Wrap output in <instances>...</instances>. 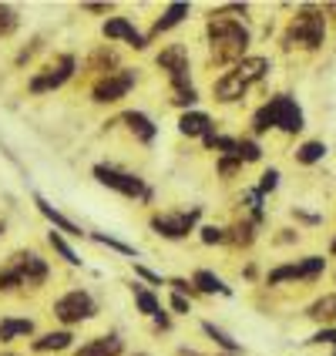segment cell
Returning <instances> with one entry per match:
<instances>
[{
  "mask_svg": "<svg viewBox=\"0 0 336 356\" xmlns=\"http://www.w3.org/2000/svg\"><path fill=\"white\" fill-rule=\"evenodd\" d=\"M205 38H209V58L212 64H239L249 51V27L242 24L239 17H225L212 10V17L205 24Z\"/></svg>",
  "mask_w": 336,
  "mask_h": 356,
  "instance_id": "1",
  "label": "cell"
},
{
  "mask_svg": "<svg viewBox=\"0 0 336 356\" xmlns=\"http://www.w3.org/2000/svg\"><path fill=\"white\" fill-rule=\"evenodd\" d=\"M269 74V60L266 58H242L239 64H232L229 71H222L212 84V98L218 104H236L249 95V88Z\"/></svg>",
  "mask_w": 336,
  "mask_h": 356,
  "instance_id": "2",
  "label": "cell"
},
{
  "mask_svg": "<svg viewBox=\"0 0 336 356\" xmlns=\"http://www.w3.org/2000/svg\"><path fill=\"white\" fill-rule=\"evenodd\" d=\"M51 276V266L47 259L34 252V249H24L14 252L0 266V293H14V289H40Z\"/></svg>",
  "mask_w": 336,
  "mask_h": 356,
  "instance_id": "3",
  "label": "cell"
},
{
  "mask_svg": "<svg viewBox=\"0 0 336 356\" xmlns=\"http://www.w3.org/2000/svg\"><path fill=\"white\" fill-rule=\"evenodd\" d=\"M286 131V135H299L306 128V118H303V108L296 104V98L289 95H276L269 98L256 115H253V135H266V131Z\"/></svg>",
  "mask_w": 336,
  "mask_h": 356,
  "instance_id": "4",
  "label": "cell"
},
{
  "mask_svg": "<svg viewBox=\"0 0 336 356\" xmlns=\"http://www.w3.org/2000/svg\"><path fill=\"white\" fill-rule=\"evenodd\" d=\"M326 40V17L317 7H303L296 17H289L286 31H282V47H303V51H317Z\"/></svg>",
  "mask_w": 336,
  "mask_h": 356,
  "instance_id": "5",
  "label": "cell"
},
{
  "mask_svg": "<svg viewBox=\"0 0 336 356\" xmlns=\"http://www.w3.org/2000/svg\"><path fill=\"white\" fill-rule=\"evenodd\" d=\"M101 309H98V299L91 289H67L64 296L54 299V306H51V316L61 323V330H74L81 323H88V319H95Z\"/></svg>",
  "mask_w": 336,
  "mask_h": 356,
  "instance_id": "6",
  "label": "cell"
},
{
  "mask_svg": "<svg viewBox=\"0 0 336 356\" xmlns=\"http://www.w3.org/2000/svg\"><path fill=\"white\" fill-rule=\"evenodd\" d=\"M198 218H202V209H168V212H155L148 218L152 232L168 242H178V238H189L198 229Z\"/></svg>",
  "mask_w": 336,
  "mask_h": 356,
  "instance_id": "7",
  "label": "cell"
},
{
  "mask_svg": "<svg viewBox=\"0 0 336 356\" xmlns=\"http://www.w3.org/2000/svg\"><path fill=\"white\" fill-rule=\"evenodd\" d=\"M91 175L98 178V185H104V188H111V192H118V195H125V198L152 202V188L145 185V178L131 175V172H121L115 165H95Z\"/></svg>",
  "mask_w": 336,
  "mask_h": 356,
  "instance_id": "8",
  "label": "cell"
},
{
  "mask_svg": "<svg viewBox=\"0 0 336 356\" xmlns=\"http://www.w3.org/2000/svg\"><path fill=\"white\" fill-rule=\"evenodd\" d=\"M74 71H78V60H74V54H58L54 60H47L40 71H34V78L27 81V91H31V95L58 91L61 84H67V81L74 78Z\"/></svg>",
  "mask_w": 336,
  "mask_h": 356,
  "instance_id": "9",
  "label": "cell"
},
{
  "mask_svg": "<svg viewBox=\"0 0 336 356\" xmlns=\"http://www.w3.org/2000/svg\"><path fill=\"white\" fill-rule=\"evenodd\" d=\"M155 64L165 71L172 91H182V88L192 84V60H189V47L185 44H165L159 51V58H155Z\"/></svg>",
  "mask_w": 336,
  "mask_h": 356,
  "instance_id": "10",
  "label": "cell"
},
{
  "mask_svg": "<svg viewBox=\"0 0 336 356\" xmlns=\"http://www.w3.org/2000/svg\"><path fill=\"white\" fill-rule=\"evenodd\" d=\"M138 84V74L131 67H118V71H104L95 88H91V101L98 104H118L121 98H128V91Z\"/></svg>",
  "mask_w": 336,
  "mask_h": 356,
  "instance_id": "11",
  "label": "cell"
},
{
  "mask_svg": "<svg viewBox=\"0 0 336 356\" xmlns=\"http://www.w3.org/2000/svg\"><path fill=\"white\" fill-rule=\"evenodd\" d=\"M101 34L108 40H125V44L135 47V51H145V47H148V34H141L128 17H108L101 24Z\"/></svg>",
  "mask_w": 336,
  "mask_h": 356,
  "instance_id": "12",
  "label": "cell"
},
{
  "mask_svg": "<svg viewBox=\"0 0 336 356\" xmlns=\"http://www.w3.org/2000/svg\"><path fill=\"white\" fill-rule=\"evenodd\" d=\"M71 356H125V339L118 333L91 337V339H84L81 346H74Z\"/></svg>",
  "mask_w": 336,
  "mask_h": 356,
  "instance_id": "13",
  "label": "cell"
},
{
  "mask_svg": "<svg viewBox=\"0 0 336 356\" xmlns=\"http://www.w3.org/2000/svg\"><path fill=\"white\" fill-rule=\"evenodd\" d=\"M34 205H38L40 216L54 225V232H61V236H71V238H84V236H88V232L81 229L74 218H67L64 212H61V209H54V205H51V202H47L44 195H34Z\"/></svg>",
  "mask_w": 336,
  "mask_h": 356,
  "instance_id": "14",
  "label": "cell"
},
{
  "mask_svg": "<svg viewBox=\"0 0 336 356\" xmlns=\"http://www.w3.org/2000/svg\"><path fill=\"white\" fill-rule=\"evenodd\" d=\"M74 350V333L71 330H51V333H40L31 339V353H67Z\"/></svg>",
  "mask_w": 336,
  "mask_h": 356,
  "instance_id": "15",
  "label": "cell"
},
{
  "mask_svg": "<svg viewBox=\"0 0 336 356\" xmlns=\"http://www.w3.org/2000/svg\"><path fill=\"white\" fill-rule=\"evenodd\" d=\"M189 3H182V0H175V3H168L165 10H161L159 17H155V24H152V31H148V40H155V38H161V34H168L172 27H178L182 20L189 17Z\"/></svg>",
  "mask_w": 336,
  "mask_h": 356,
  "instance_id": "16",
  "label": "cell"
},
{
  "mask_svg": "<svg viewBox=\"0 0 336 356\" xmlns=\"http://www.w3.org/2000/svg\"><path fill=\"white\" fill-rule=\"evenodd\" d=\"M34 319L31 316H3L0 319V346H10L24 337H34Z\"/></svg>",
  "mask_w": 336,
  "mask_h": 356,
  "instance_id": "17",
  "label": "cell"
},
{
  "mask_svg": "<svg viewBox=\"0 0 336 356\" xmlns=\"http://www.w3.org/2000/svg\"><path fill=\"white\" fill-rule=\"evenodd\" d=\"M121 121L128 124V131H131L141 145H152V141L159 138V124L148 118L145 111H125V115H121Z\"/></svg>",
  "mask_w": 336,
  "mask_h": 356,
  "instance_id": "18",
  "label": "cell"
},
{
  "mask_svg": "<svg viewBox=\"0 0 336 356\" xmlns=\"http://www.w3.org/2000/svg\"><path fill=\"white\" fill-rule=\"evenodd\" d=\"M212 128L216 124H212V118L205 111H182V118H178V131L185 138H205Z\"/></svg>",
  "mask_w": 336,
  "mask_h": 356,
  "instance_id": "19",
  "label": "cell"
},
{
  "mask_svg": "<svg viewBox=\"0 0 336 356\" xmlns=\"http://www.w3.org/2000/svg\"><path fill=\"white\" fill-rule=\"evenodd\" d=\"M192 286H195V293H205V296H232V289L222 282V279L212 273V269H195L192 273Z\"/></svg>",
  "mask_w": 336,
  "mask_h": 356,
  "instance_id": "20",
  "label": "cell"
},
{
  "mask_svg": "<svg viewBox=\"0 0 336 356\" xmlns=\"http://www.w3.org/2000/svg\"><path fill=\"white\" fill-rule=\"evenodd\" d=\"M202 333L212 339V346H218V350H222L225 356H242V353H246V350H242V343H236V339L229 337L225 330H218L216 323H209V319L202 323Z\"/></svg>",
  "mask_w": 336,
  "mask_h": 356,
  "instance_id": "21",
  "label": "cell"
},
{
  "mask_svg": "<svg viewBox=\"0 0 336 356\" xmlns=\"http://www.w3.org/2000/svg\"><path fill=\"white\" fill-rule=\"evenodd\" d=\"M131 296H135V306H138V313L141 316H148V319H155L159 313H165V306H161V299L148 289V286H141V282H135L131 286Z\"/></svg>",
  "mask_w": 336,
  "mask_h": 356,
  "instance_id": "22",
  "label": "cell"
},
{
  "mask_svg": "<svg viewBox=\"0 0 336 356\" xmlns=\"http://www.w3.org/2000/svg\"><path fill=\"white\" fill-rule=\"evenodd\" d=\"M279 282H303V266L296 262H286V266H276L266 273V286H279Z\"/></svg>",
  "mask_w": 336,
  "mask_h": 356,
  "instance_id": "23",
  "label": "cell"
},
{
  "mask_svg": "<svg viewBox=\"0 0 336 356\" xmlns=\"http://www.w3.org/2000/svg\"><path fill=\"white\" fill-rule=\"evenodd\" d=\"M253 238H256L253 218H242V222H236V225L225 229V242H232V245H253Z\"/></svg>",
  "mask_w": 336,
  "mask_h": 356,
  "instance_id": "24",
  "label": "cell"
},
{
  "mask_svg": "<svg viewBox=\"0 0 336 356\" xmlns=\"http://www.w3.org/2000/svg\"><path fill=\"white\" fill-rule=\"evenodd\" d=\"M293 159L299 165H317V161L326 159V141H303L296 152H293Z\"/></svg>",
  "mask_w": 336,
  "mask_h": 356,
  "instance_id": "25",
  "label": "cell"
},
{
  "mask_svg": "<svg viewBox=\"0 0 336 356\" xmlns=\"http://www.w3.org/2000/svg\"><path fill=\"white\" fill-rule=\"evenodd\" d=\"M47 245H51V249H54V252H58L67 266H81V256L71 249V242L61 236V232H54V229H51V232H47Z\"/></svg>",
  "mask_w": 336,
  "mask_h": 356,
  "instance_id": "26",
  "label": "cell"
},
{
  "mask_svg": "<svg viewBox=\"0 0 336 356\" xmlns=\"http://www.w3.org/2000/svg\"><path fill=\"white\" fill-rule=\"evenodd\" d=\"M91 238H95L98 245H104V249H115V252H121V256L138 259V249H135V245H128V242H121V238L108 236V232H91Z\"/></svg>",
  "mask_w": 336,
  "mask_h": 356,
  "instance_id": "27",
  "label": "cell"
},
{
  "mask_svg": "<svg viewBox=\"0 0 336 356\" xmlns=\"http://www.w3.org/2000/svg\"><path fill=\"white\" fill-rule=\"evenodd\" d=\"M236 159L242 165H249V161H259L262 159V145L256 138H239L236 141Z\"/></svg>",
  "mask_w": 336,
  "mask_h": 356,
  "instance_id": "28",
  "label": "cell"
},
{
  "mask_svg": "<svg viewBox=\"0 0 336 356\" xmlns=\"http://www.w3.org/2000/svg\"><path fill=\"white\" fill-rule=\"evenodd\" d=\"M310 316H313V319L336 316V296H333V293H330V296H323V299H317V302L310 306Z\"/></svg>",
  "mask_w": 336,
  "mask_h": 356,
  "instance_id": "29",
  "label": "cell"
},
{
  "mask_svg": "<svg viewBox=\"0 0 336 356\" xmlns=\"http://www.w3.org/2000/svg\"><path fill=\"white\" fill-rule=\"evenodd\" d=\"M17 10L14 7H7V3H0V38H7V34H14L17 31Z\"/></svg>",
  "mask_w": 336,
  "mask_h": 356,
  "instance_id": "30",
  "label": "cell"
},
{
  "mask_svg": "<svg viewBox=\"0 0 336 356\" xmlns=\"http://www.w3.org/2000/svg\"><path fill=\"white\" fill-rule=\"evenodd\" d=\"M198 238H202L205 245H222V242H225V229H222V225H202V229H198Z\"/></svg>",
  "mask_w": 336,
  "mask_h": 356,
  "instance_id": "31",
  "label": "cell"
},
{
  "mask_svg": "<svg viewBox=\"0 0 336 356\" xmlns=\"http://www.w3.org/2000/svg\"><path fill=\"white\" fill-rule=\"evenodd\" d=\"M276 188H279V168H266L262 178H259V192L269 195V192H276Z\"/></svg>",
  "mask_w": 336,
  "mask_h": 356,
  "instance_id": "32",
  "label": "cell"
},
{
  "mask_svg": "<svg viewBox=\"0 0 336 356\" xmlns=\"http://www.w3.org/2000/svg\"><path fill=\"white\" fill-rule=\"evenodd\" d=\"M168 309H172V313H178V316H189V313H192V299L172 293V296H168Z\"/></svg>",
  "mask_w": 336,
  "mask_h": 356,
  "instance_id": "33",
  "label": "cell"
},
{
  "mask_svg": "<svg viewBox=\"0 0 336 356\" xmlns=\"http://www.w3.org/2000/svg\"><path fill=\"white\" fill-rule=\"evenodd\" d=\"M310 343H317V346L326 343V346H333L336 350V326H323V330H317V333L310 337Z\"/></svg>",
  "mask_w": 336,
  "mask_h": 356,
  "instance_id": "34",
  "label": "cell"
},
{
  "mask_svg": "<svg viewBox=\"0 0 336 356\" xmlns=\"http://www.w3.org/2000/svg\"><path fill=\"white\" fill-rule=\"evenodd\" d=\"M135 276H141L145 282H152V286H161V282H165L159 273H152V269H148V266H141V262H135Z\"/></svg>",
  "mask_w": 336,
  "mask_h": 356,
  "instance_id": "35",
  "label": "cell"
},
{
  "mask_svg": "<svg viewBox=\"0 0 336 356\" xmlns=\"http://www.w3.org/2000/svg\"><path fill=\"white\" fill-rule=\"evenodd\" d=\"M84 10H91V14H108L111 7H108V3H84Z\"/></svg>",
  "mask_w": 336,
  "mask_h": 356,
  "instance_id": "36",
  "label": "cell"
},
{
  "mask_svg": "<svg viewBox=\"0 0 336 356\" xmlns=\"http://www.w3.org/2000/svg\"><path fill=\"white\" fill-rule=\"evenodd\" d=\"M330 252H333V256H336V238H333V242H330Z\"/></svg>",
  "mask_w": 336,
  "mask_h": 356,
  "instance_id": "37",
  "label": "cell"
},
{
  "mask_svg": "<svg viewBox=\"0 0 336 356\" xmlns=\"http://www.w3.org/2000/svg\"><path fill=\"white\" fill-rule=\"evenodd\" d=\"M131 356H152V353H145V350H138V353H131Z\"/></svg>",
  "mask_w": 336,
  "mask_h": 356,
  "instance_id": "38",
  "label": "cell"
},
{
  "mask_svg": "<svg viewBox=\"0 0 336 356\" xmlns=\"http://www.w3.org/2000/svg\"><path fill=\"white\" fill-rule=\"evenodd\" d=\"M0 236H3V222H0Z\"/></svg>",
  "mask_w": 336,
  "mask_h": 356,
  "instance_id": "39",
  "label": "cell"
},
{
  "mask_svg": "<svg viewBox=\"0 0 336 356\" xmlns=\"http://www.w3.org/2000/svg\"><path fill=\"white\" fill-rule=\"evenodd\" d=\"M0 356H17V353H0Z\"/></svg>",
  "mask_w": 336,
  "mask_h": 356,
  "instance_id": "40",
  "label": "cell"
},
{
  "mask_svg": "<svg viewBox=\"0 0 336 356\" xmlns=\"http://www.w3.org/2000/svg\"><path fill=\"white\" fill-rule=\"evenodd\" d=\"M333 356H336V350H333Z\"/></svg>",
  "mask_w": 336,
  "mask_h": 356,
  "instance_id": "41",
  "label": "cell"
}]
</instances>
